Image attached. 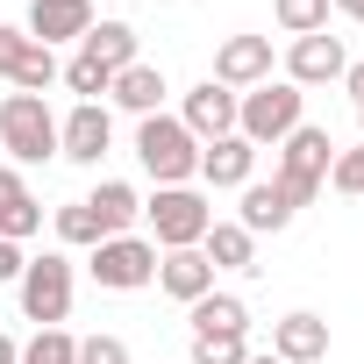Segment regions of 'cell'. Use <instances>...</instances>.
<instances>
[{"instance_id":"cell-18","label":"cell","mask_w":364,"mask_h":364,"mask_svg":"<svg viewBox=\"0 0 364 364\" xmlns=\"http://www.w3.org/2000/svg\"><path fill=\"white\" fill-rule=\"evenodd\" d=\"M86 208H93L100 236H136V222H143V193L129 186V178H100V186L86 193Z\"/></svg>"},{"instance_id":"cell-3","label":"cell","mask_w":364,"mask_h":364,"mask_svg":"<svg viewBox=\"0 0 364 364\" xmlns=\"http://www.w3.org/2000/svg\"><path fill=\"white\" fill-rule=\"evenodd\" d=\"M143 222H150L157 250H200V236L215 229V208H208L200 186H157L143 200Z\"/></svg>"},{"instance_id":"cell-14","label":"cell","mask_w":364,"mask_h":364,"mask_svg":"<svg viewBox=\"0 0 364 364\" xmlns=\"http://www.w3.org/2000/svg\"><path fill=\"white\" fill-rule=\"evenodd\" d=\"M250 178H257V143H243V136L200 143V186H215V193H243Z\"/></svg>"},{"instance_id":"cell-22","label":"cell","mask_w":364,"mask_h":364,"mask_svg":"<svg viewBox=\"0 0 364 364\" xmlns=\"http://www.w3.org/2000/svg\"><path fill=\"white\" fill-rule=\"evenodd\" d=\"M79 58H93L100 72H129L136 65V29L129 22H93L86 43H79Z\"/></svg>"},{"instance_id":"cell-25","label":"cell","mask_w":364,"mask_h":364,"mask_svg":"<svg viewBox=\"0 0 364 364\" xmlns=\"http://www.w3.org/2000/svg\"><path fill=\"white\" fill-rule=\"evenodd\" d=\"M272 22L286 36H321L328 29V0H272Z\"/></svg>"},{"instance_id":"cell-12","label":"cell","mask_w":364,"mask_h":364,"mask_svg":"<svg viewBox=\"0 0 364 364\" xmlns=\"http://www.w3.org/2000/svg\"><path fill=\"white\" fill-rule=\"evenodd\" d=\"M264 79H272V36H229V43L215 50V86L250 93V86H264Z\"/></svg>"},{"instance_id":"cell-11","label":"cell","mask_w":364,"mask_h":364,"mask_svg":"<svg viewBox=\"0 0 364 364\" xmlns=\"http://www.w3.org/2000/svg\"><path fill=\"white\" fill-rule=\"evenodd\" d=\"M178 122H186L193 143H222V136H236V93L215 86V79H200L186 100H178Z\"/></svg>"},{"instance_id":"cell-2","label":"cell","mask_w":364,"mask_h":364,"mask_svg":"<svg viewBox=\"0 0 364 364\" xmlns=\"http://www.w3.org/2000/svg\"><path fill=\"white\" fill-rule=\"evenodd\" d=\"M300 122H307V93H300V86H286V79H264V86L236 93V136H243V143H257V150H264V143L279 150Z\"/></svg>"},{"instance_id":"cell-36","label":"cell","mask_w":364,"mask_h":364,"mask_svg":"<svg viewBox=\"0 0 364 364\" xmlns=\"http://www.w3.org/2000/svg\"><path fill=\"white\" fill-rule=\"evenodd\" d=\"M357 122H364V107H357Z\"/></svg>"},{"instance_id":"cell-5","label":"cell","mask_w":364,"mask_h":364,"mask_svg":"<svg viewBox=\"0 0 364 364\" xmlns=\"http://www.w3.org/2000/svg\"><path fill=\"white\" fill-rule=\"evenodd\" d=\"M0 150H8V164H50L58 157V114L43 93H8L0 100Z\"/></svg>"},{"instance_id":"cell-31","label":"cell","mask_w":364,"mask_h":364,"mask_svg":"<svg viewBox=\"0 0 364 364\" xmlns=\"http://www.w3.org/2000/svg\"><path fill=\"white\" fill-rule=\"evenodd\" d=\"M22 264H29V257H22V243L0 236V286H15V279H22Z\"/></svg>"},{"instance_id":"cell-6","label":"cell","mask_w":364,"mask_h":364,"mask_svg":"<svg viewBox=\"0 0 364 364\" xmlns=\"http://www.w3.org/2000/svg\"><path fill=\"white\" fill-rule=\"evenodd\" d=\"M15 293H22V314H29L36 328H65V314H72V257H65V250L29 257L22 279H15Z\"/></svg>"},{"instance_id":"cell-20","label":"cell","mask_w":364,"mask_h":364,"mask_svg":"<svg viewBox=\"0 0 364 364\" xmlns=\"http://www.w3.org/2000/svg\"><path fill=\"white\" fill-rule=\"evenodd\" d=\"M293 215H300V208L279 193V178H250V186H243V208H236V222H243L250 236H279Z\"/></svg>"},{"instance_id":"cell-16","label":"cell","mask_w":364,"mask_h":364,"mask_svg":"<svg viewBox=\"0 0 364 364\" xmlns=\"http://www.w3.org/2000/svg\"><path fill=\"white\" fill-rule=\"evenodd\" d=\"M157 286L178 300V307H193L200 293H215V264L200 250H157Z\"/></svg>"},{"instance_id":"cell-24","label":"cell","mask_w":364,"mask_h":364,"mask_svg":"<svg viewBox=\"0 0 364 364\" xmlns=\"http://www.w3.org/2000/svg\"><path fill=\"white\" fill-rule=\"evenodd\" d=\"M15 364H79V336L72 328H36Z\"/></svg>"},{"instance_id":"cell-33","label":"cell","mask_w":364,"mask_h":364,"mask_svg":"<svg viewBox=\"0 0 364 364\" xmlns=\"http://www.w3.org/2000/svg\"><path fill=\"white\" fill-rule=\"evenodd\" d=\"M15 357H22V343H15L8 328H0V364H15Z\"/></svg>"},{"instance_id":"cell-26","label":"cell","mask_w":364,"mask_h":364,"mask_svg":"<svg viewBox=\"0 0 364 364\" xmlns=\"http://www.w3.org/2000/svg\"><path fill=\"white\" fill-rule=\"evenodd\" d=\"M50 229H58V243H72V250H93V243H100V222H93L86 200H65V208L50 215Z\"/></svg>"},{"instance_id":"cell-7","label":"cell","mask_w":364,"mask_h":364,"mask_svg":"<svg viewBox=\"0 0 364 364\" xmlns=\"http://www.w3.org/2000/svg\"><path fill=\"white\" fill-rule=\"evenodd\" d=\"M86 272L107 293H143V286H157V243L150 236H100L93 257H86Z\"/></svg>"},{"instance_id":"cell-4","label":"cell","mask_w":364,"mask_h":364,"mask_svg":"<svg viewBox=\"0 0 364 364\" xmlns=\"http://www.w3.org/2000/svg\"><path fill=\"white\" fill-rule=\"evenodd\" d=\"M328 164H336V136L321 129V122H300L286 143H279V193L293 200V208H307L321 186H328Z\"/></svg>"},{"instance_id":"cell-13","label":"cell","mask_w":364,"mask_h":364,"mask_svg":"<svg viewBox=\"0 0 364 364\" xmlns=\"http://www.w3.org/2000/svg\"><path fill=\"white\" fill-rule=\"evenodd\" d=\"M43 50H58V43H86V29H93V0H29V22H22Z\"/></svg>"},{"instance_id":"cell-30","label":"cell","mask_w":364,"mask_h":364,"mask_svg":"<svg viewBox=\"0 0 364 364\" xmlns=\"http://www.w3.org/2000/svg\"><path fill=\"white\" fill-rule=\"evenodd\" d=\"M79 364H129V343L122 336H86L79 343Z\"/></svg>"},{"instance_id":"cell-8","label":"cell","mask_w":364,"mask_h":364,"mask_svg":"<svg viewBox=\"0 0 364 364\" xmlns=\"http://www.w3.org/2000/svg\"><path fill=\"white\" fill-rule=\"evenodd\" d=\"M114 150V114H107V100H79L65 122H58V157H72V164H86V171H100V157Z\"/></svg>"},{"instance_id":"cell-27","label":"cell","mask_w":364,"mask_h":364,"mask_svg":"<svg viewBox=\"0 0 364 364\" xmlns=\"http://www.w3.org/2000/svg\"><path fill=\"white\" fill-rule=\"evenodd\" d=\"M193 364H250V336H193Z\"/></svg>"},{"instance_id":"cell-32","label":"cell","mask_w":364,"mask_h":364,"mask_svg":"<svg viewBox=\"0 0 364 364\" xmlns=\"http://www.w3.org/2000/svg\"><path fill=\"white\" fill-rule=\"evenodd\" d=\"M343 93H350V100H357V107H364V58H357V65H350V72H343Z\"/></svg>"},{"instance_id":"cell-1","label":"cell","mask_w":364,"mask_h":364,"mask_svg":"<svg viewBox=\"0 0 364 364\" xmlns=\"http://www.w3.org/2000/svg\"><path fill=\"white\" fill-rule=\"evenodd\" d=\"M136 164L157 178V186H193L200 178V143L186 136L178 114H143L136 122Z\"/></svg>"},{"instance_id":"cell-29","label":"cell","mask_w":364,"mask_h":364,"mask_svg":"<svg viewBox=\"0 0 364 364\" xmlns=\"http://www.w3.org/2000/svg\"><path fill=\"white\" fill-rule=\"evenodd\" d=\"M328 186H336V193H350V200L364 193V143H357V150H336V164H328Z\"/></svg>"},{"instance_id":"cell-23","label":"cell","mask_w":364,"mask_h":364,"mask_svg":"<svg viewBox=\"0 0 364 364\" xmlns=\"http://www.w3.org/2000/svg\"><path fill=\"white\" fill-rule=\"evenodd\" d=\"M186 314H193V336H250V307L236 293H200Z\"/></svg>"},{"instance_id":"cell-15","label":"cell","mask_w":364,"mask_h":364,"mask_svg":"<svg viewBox=\"0 0 364 364\" xmlns=\"http://www.w3.org/2000/svg\"><path fill=\"white\" fill-rule=\"evenodd\" d=\"M272 357L279 364H321L328 357V321L321 314H286V321H272Z\"/></svg>"},{"instance_id":"cell-17","label":"cell","mask_w":364,"mask_h":364,"mask_svg":"<svg viewBox=\"0 0 364 364\" xmlns=\"http://www.w3.org/2000/svg\"><path fill=\"white\" fill-rule=\"evenodd\" d=\"M43 229V208H36V193H29V178L15 171V164H0V236L8 243H29Z\"/></svg>"},{"instance_id":"cell-19","label":"cell","mask_w":364,"mask_h":364,"mask_svg":"<svg viewBox=\"0 0 364 364\" xmlns=\"http://www.w3.org/2000/svg\"><path fill=\"white\" fill-rule=\"evenodd\" d=\"M164 93H171V86H164V72H157V65H143V58H136L129 72H114V86H107V100H114L122 114H136V122H143V114H164Z\"/></svg>"},{"instance_id":"cell-28","label":"cell","mask_w":364,"mask_h":364,"mask_svg":"<svg viewBox=\"0 0 364 364\" xmlns=\"http://www.w3.org/2000/svg\"><path fill=\"white\" fill-rule=\"evenodd\" d=\"M65 86H72L79 100H100V93L114 86V72H100L93 58H72V65H65Z\"/></svg>"},{"instance_id":"cell-35","label":"cell","mask_w":364,"mask_h":364,"mask_svg":"<svg viewBox=\"0 0 364 364\" xmlns=\"http://www.w3.org/2000/svg\"><path fill=\"white\" fill-rule=\"evenodd\" d=\"M250 364H279V357H272V350H264V357H250Z\"/></svg>"},{"instance_id":"cell-21","label":"cell","mask_w":364,"mask_h":364,"mask_svg":"<svg viewBox=\"0 0 364 364\" xmlns=\"http://www.w3.org/2000/svg\"><path fill=\"white\" fill-rule=\"evenodd\" d=\"M200 257H208L215 272H257V236H250L243 222H215V229L200 236Z\"/></svg>"},{"instance_id":"cell-9","label":"cell","mask_w":364,"mask_h":364,"mask_svg":"<svg viewBox=\"0 0 364 364\" xmlns=\"http://www.w3.org/2000/svg\"><path fill=\"white\" fill-rule=\"evenodd\" d=\"M0 79H8L15 93H43L58 79V50H43L29 29H8L0 22Z\"/></svg>"},{"instance_id":"cell-34","label":"cell","mask_w":364,"mask_h":364,"mask_svg":"<svg viewBox=\"0 0 364 364\" xmlns=\"http://www.w3.org/2000/svg\"><path fill=\"white\" fill-rule=\"evenodd\" d=\"M336 15H350V22H364V0H328Z\"/></svg>"},{"instance_id":"cell-10","label":"cell","mask_w":364,"mask_h":364,"mask_svg":"<svg viewBox=\"0 0 364 364\" xmlns=\"http://www.w3.org/2000/svg\"><path fill=\"white\" fill-rule=\"evenodd\" d=\"M350 72V50H343V36H293V50H286V86H328V79H343Z\"/></svg>"}]
</instances>
